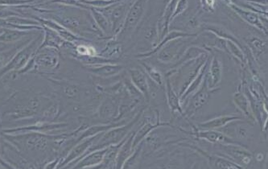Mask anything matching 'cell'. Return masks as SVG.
<instances>
[{
    "mask_svg": "<svg viewBox=\"0 0 268 169\" xmlns=\"http://www.w3.org/2000/svg\"><path fill=\"white\" fill-rule=\"evenodd\" d=\"M210 56V52L201 55L198 58L188 61L182 65L171 76L168 77L170 79L173 89L177 92L179 98L184 94L191 83H193L197 74H199L201 68L203 67Z\"/></svg>",
    "mask_w": 268,
    "mask_h": 169,
    "instance_id": "cell-1",
    "label": "cell"
},
{
    "mask_svg": "<svg viewBox=\"0 0 268 169\" xmlns=\"http://www.w3.org/2000/svg\"><path fill=\"white\" fill-rule=\"evenodd\" d=\"M144 111L145 107H143L130 122H128V124L112 128L108 131L103 133L102 136L100 137V139L89 148V152L105 149L109 148L110 146L116 145L121 143L122 141H124L128 136V134L132 132L133 128L138 124V122L140 121Z\"/></svg>",
    "mask_w": 268,
    "mask_h": 169,
    "instance_id": "cell-2",
    "label": "cell"
},
{
    "mask_svg": "<svg viewBox=\"0 0 268 169\" xmlns=\"http://www.w3.org/2000/svg\"><path fill=\"white\" fill-rule=\"evenodd\" d=\"M147 2L134 1L126 16L121 30L115 39L119 43H124L132 40L137 28L144 17L147 11Z\"/></svg>",
    "mask_w": 268,
    "mask_h": 169,
    "instance_id": "cell-3",
    "label": "cell"
},
{
    "mask_svg": "<svg viewBox=\"0 0 268 169\" xmlns=\"http://www.w3.org/2000/svg\"><path fill=\"white\" fill-rule=\"evenodd\" d=\"M43 39L44 34L37 35L30 43L19 51L17 54L11 59V61L0 70V78L12 70H20L26 67L28 62L33 58V56L36 54V52L42 45Z\"/></svg>",
    "mask_w": 268,
    "mask_h": 169,
    "instance_id": "cell-4",
    "label": "cell"
},
{
    "mask_svg": "<svg viewBox=\"0 0 268 169\" xmlns=\"http://www.w3.org/2000/svg\"><path fill=\"white\" fill-rule=\"evenodd\" d=\"M217 130L229 137L243 148H245L244 144L251 141L255 134L253 124L250 120L245 119L230 122L226 126Z\"/></svg>",
    "mask_w": 268,
    "mask_h": 169,
    "instance_id": "cell-5",
    "label": "cell"
},
{
    "mask_svg": "<svg viewBox=\"0 0 268 169\" xmlns=\"http://www.w3.org/2000/svg\"><path fill=\"white\" fill-rule=\"evenodd\" d=\"M134 1H115L108 7L95 8L106 16L110 22L112 35L115 38L121 30L126 16Z\"/></svg>",
    "mask_w": 268,
    "mask_h": 169,
    "instance_id": "cell-6",
    "label": "cell"
},
{
    "mask_svg": "<svg viewBox=\"0 0 268 169\" xmlns=\"http://www.w3.org/2000/svg\"><path fill=\"white\" fill-rule=\"evenodd\" d=\"M198 7L196 11L190 10L188 6V9L184 11V13L176 17L172 21L169 32L171 31H178L181 33H188V34H197V31L201 28V20L198 17Z\"/></svg>",
    "mask_w": 268,
    "mask_h": 169,
    "instance_id": "cell-7",
    "label": "cell"
},
{
    "mask_svg": "<svg viewBox=\"0 0 268 169\" xmlns=\"http://www.w3.org/2000/svg\"><path fill=\"white\" fill-rule=\"evenodd\" d=\"M214 92L217 91L209 89L206 78H205L201 88L182 105L184 120L190 119L195 113H197L200 109L202 108L207 103L210 95Z\"/></svg>",
    "mask_w": 268,
    "mask_h": 169,
    "instance_id": "cell-8",
    "label": "cell"
},
{
    "mask_svg": "<svg viewBox=\"0 0 268 169\" xmlns=\"http://www.w3.org/2000/svg\"><path fill=\"white\" fill-rule=\"evenodd\" d=\"M33 68L43 71L54 70L60 62L58 49L49 47H40L36 54L31 59Z\"/></svg>",
    "mask_w": 268,
    "mask_h": 169,
    "instance_id": "cell-9",
    "label": "cell"
},
{
    "mask_svg": "<svg viewBox=\"0 0 268 169\" xmlns=\"http://www.w3.org/2000/svg\"><path fill=\"white\" fill-rule=\"evenodd\" d=\"M119 98L106 95L102 98L96 111L97 120L101 121L100 124H115L119 115Z\"/></svg>",
    "mask_w": 268,
    "mask_h": 169,
    "instance_id": "cell-10",
    "label": "cell"
},
{
    "mask_svg": "<svg viewBox=\"0 0 268 169\" xmlns=\"http://www.w3.org/2000/svg\"><path fill=\"white\" fill-rule=\"evenodd\" d=\"M51 138L52 137L41 133L28 134L24 138V146L31 152H46L52 144Z\"/></svg>",
    "mask_w": 268,
    "mask_h": 169,
    "instance_id": "cell-11",
    "label": "cell"
},
{
    "mask_svg": "<svg viewBox=\"0 0 268 169\" xmlns=\"http://www.w3.org/2000/svg\"><path fill=\"white\" fill-rule=\"evenodd\" d=\"M223 64L217 56H211L210 65L206 74L208 88L210 90H219V84L223 78Z\"/></svg>",
    "mask_w": 268,
    "mask_h": 169,
    "instance_id": "cell-12",
    "label": "cell"
},
{
    "mask_svg": "<svg viewBox=\"0 0 268 169\" xmlns=\"http://www.w3.org/2000/svg\"><path fill=\"white\" fill-rule=\"evenodd\" d=\"M124 65L119 64H106L96 66H86V70L100 78H110L117 76L124 71Z\"/></svg>",
    "mask_w": 268,
    "mask_h": 169,
    "instance_id": "cell-13",
    "label": "cell"
},
{
    "mask_svg": "<svg viewBox=\"0 0 268 169\" xmlns=\"http://www.w3.org/2000/svg\"><path fill=\"white\" fill-rule=\"evenodd\" d=\"M232 3H229V6L233 9V11L236 12L237 15H239L242 20L247 21L249 24L253 25L254 27L260 29L262 32L265 33L267 34L266 27L264 26V15H259L258 14L254 13L252 11H248L246 9L242 8V7H238V5H236L234 2H231Z\"/></svg>",
    "mask_w": 268,
    "mask_h": 169,
    "instance_id": "cell-14",
    "label": "cell"
},
{
    "mask_svg": "<svg viewBox=\"0 0 268 169\" xmlns=\"http://www.w3.org/2000/svg\"><path fill=\"white\" fill-rule=\"evenodd\" d=\"M128 77L132 84L142 93L143 98L147 102L148 96V83L147 77L143 69L139 67L131 68L128 70Z\"/></svg>",
    "mask_w": 268,
    "mask_h": 169,
    "instance_id": "cell-15",
    "label": "cell"
},
{
    "mask_svg": "<svg viewBox=\"0 0 268 169\" xmlns=\"http://www.w3.org/2000/svg\"><path fill=\"white\" fill-rule=\"evenodd\" d=\"M35 31L20 30L16 28H3L0 31V43L12 44L30 37Z\"/></svg>",
    "mask_w": 268,
    "mask_h": 169,
    "instance_id": "cell-16",
    "label": "cell"
},
{
    "mask_svg": "<svg viewBox=\"0 0 268 169\" xmlns=\"http://www.w3.org/2000/svg\"><path fill=\"white\" fill-rule=\"evenodd\" d=\"M165 98L167 100V104L169 106L172 114L180 115L184 119V113L182 109L181 102L177 92L173 89V85L170 83V79L165 77Z\"/></svg>",
    "mask_w": 268,
    "mask_h": 169,
    "instance_id": "cell-17",
    "label": "cell"
},
{
    "mask_svg": "<svg viewBox=\"0 0 268 169\" xmlns=\"http://www.w3.org/2000/svg\"><path fill=\"white\" fill-rule=\"evenodd\" d=\"M162 157L159 161L160 169H183L184 168L185 156L184 152L179 150L171 151Z\"/></svg>",
    "mask_w": 268,
    "mask_h": 169,
    "instance_id": "cell-18",
    "label": "cell"
},
{
    "mask_svg": "<svg viewBox=\"0 0 268 169\" xmlns=\"http://www.w3.org/2000/svg\"><path fill=\"white\" fill-rule=\"evenodd\" d=\"M243 117L238 115H222L219 117L214 118L213 120H207L197 124L196 127L198 130H219L221 128L226 126L227 124L234 120H242Z\"/></svg>",
    "mask_w": 268,
    "mask_h": 169,
    "instance_id": "cell-19",
    "label": "cell"
},
{
    "mask_svg": "<svg viewBox=\"0 0 268 169\" xmlns=\"http://www.w3.org/2000/svg\"><path fill=\"white\" fill-rule=\"evenodd\" d=\"M210 60H211V56L209 57L205 65H203V67L201 68L199 74H197V76L195 78L194 80L193 81V83H191L188 89H186V91L184 92V94L179 98L180 102H181V106L185 101H187L188 98H190L191 96L193 95L201 88L202 84H203L204 80H205L206 74H207L208 68H209V65H210Z\"/></svg>",
    "mask_w": 268,
    "mask_h": 169,
    "instance_id": "cell-20",
    "label": "cell"
},
{
    "mask_svg": "<svg viewBox=\"0 0 268 169\" xmlns=\"http://www.w3.org/2000/svg\"><path fill=\"white\" fill-rule=\"evenodd\" d=\"M106 152V148L97 150L94 152H87V154L82 160L78 161L74 166L69 169H82L84 168L92 167L95 165H101L103 162L104 156Z\"/></svg>",
    "mask_w": 268,
    "mask_h": 169,
    "instance_id": "cell-21",
    "label": "cell"
},
{
    "mask_svg": "<svg viewBox=\"0 0 268 169\" xmlns=\"http://www.w3.org/2000/svg\"><path fill=\"white\" fill-rule=\"evenodd\" d=\"M134 131L132 130L130 134H128L127 137L125 142L122 146L121 148L119 149V153H118L117 157L115 159V169H121L124 163L128 160L132 153L134 152V148L132 147V143H133V138H134Z\"/></svg>",
    "mask_w": 268,
    "mask_h": 169,
    "instance_id": "cell-22",
    "label": "cell"
},
{
    "mask_svg": "<svg viewBox=\"0 0 268 169\" xmlns=\"http://www.w3.org/2000/svg\"><path fill=\"white\" fill-rule=\"evenodd\" d=\"M233 102L236 107L238 109V111L243 115L244 118H247V120L250 121L255 120L253 109L246 94L241 91L236 92L233 96Z\"/></svg>",
    "mask_w": 268,
    "mask_h": 169,
    "instance_id": "cell-23",
    "label": "cell"
},
{
    "mask_svg": "<svg viewBox=\"0 0 268 169\" xmlns=\"http://www.w3.org/2000/svg\"><path fill=\"white\" fill-rule=\"evenodd\" d=\"M87 7L90 11L92 17L94 20V23H95L98 29L102 32V34L106 37H112V38H114L110 22L106 19V16L103 14L101 13L99 11H97V9L88 7V6H87Z\"/></svg>",
    "mask_w": 268,
    "mask_h": 169,
    "instance_id": "cell-24",
    "label": "cell"
},
{
    "mask_svg": "<svg viewBox=\"0 0 268 169\" xmlns=\"http://www.w3.org/2000/svg\"><path fill=\"white\" fill-rule=\"evenodd\" d=\"M143 69L145 74L151 81L154 83L160 85V87L165 88V75L162 74V72L158 70L157 68L154 67L149 64L143 63Z\"/></svg>",
    "mask_w": 268,
    "mask_h": 169,
    "instance_id": "cell-25",
    "label": "cell"
},
{
    "mask_svg": "<svg viewBox=\"0 0 268 169\" xmlns=\"http://www.w3.org/2000/svg\"><path fill=\"white\" fill-rule=\"evenodd\" d=\"M246 42L251 48L254 56L257 57H260L264 54L267 50V42H264V40L260 39V37L250 36L246 38Z\"/></svg>",
    "mask_w": 268,
    "mask_h": 169,
    "instance_id": "cell-26",
    "label": "cell"
},
{
    "mask_svg": "<svg viewBox=\"0 0 268 169\" xmlns=\"http://www.w3.org/2000/svg\"><path fill=\"white\" fill-rule=\"evenodd\" d=\"M143 152V143H140L137 146L132 156L126 161L121 169H134L140 161Z\"/></svg>",
    "mask_w": 268,
    "mask_h": 169,
    "instance_id": "cell-27",
    "label": "cell"
},
{
    "mask_svg": "<svg viewBox=\"0 0 268 169\" xmlns=\"http://www.w3.org/2000/svg\"><path fill=\"white\" fill-rule=\"evenodd\" d=\"M225 43H226L227 53L235 56L236 58L238 59L241 62L244 63L246 57H245L244 52L241 48V46L231 41H225Z\"/></svg>",
    "mask_w": 268,
    "mask_h": 169,
    "instance_id": "cell-28",
    "label": "cell"
},
{
    "mask_svg": "<svg viewBox=\"0 0 268 169\" xmlns=\"http://www.w3.org/2000/svg\"><path fill=\"white\" fill-rule=\"evenodd\" d=\"M188 6H189V2L188 1H178L177 4H176L175 10L173 12V20L175 19L176 17H178L179 15L184 13V11L188 9Z\"/></svg>",
    "mask_w": 268,
    "mask_h": 169,
    "instance_id": "cell-29",
    "label": "cell"
},
{
    "mask_svg": "<svg viewBox=\"0 0 268 169\" xmlns=\"http://www.w3.org/2000/svg\"><path fill=\"white\" fill-rule=\"evenodd\" d=\"M82 169H106V168L104 166L103 164H101V165H95V166H92V167L84 168Z\"/></svg>",
    "mask_w": 268,
    "mask_h": 169,
    "instance_id": "cell-30",
    "label": "cell"
},
{
    "mask_svg": "<svg viewBox=\"0 0 268 169\" xmlns=\"http://www.w3.org/2000/svg\"><path fill=\"white\" fill-rule=\"evenodd\" d=\"M2 28H8V24L6 20L0 19V29H2Z\"/></svg>",
    "mask_w": 268,
    "mask_h": 169,
    "instance_id": "cell-31",
    "label": "cell"
}]
</instances>
